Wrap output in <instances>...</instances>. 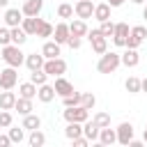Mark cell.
<instances>
[{"label": "cell", "mask_w": 147, "mask_h": 147, "mask_svg": "<svg viewBox=\"0 0 147 147\" xmlns=\"http://www.w3.org/2000/svg\"><path fill=\"white\" fill-rule=\"evenodd\" d=\"M119 64H122V55L115 53V51H106L96 62V71L99 74H113Z\"/></svg>", "instance_id": "obj_1"}, {"label": "cell", "mask_w": 147, "mask_h": 147, "mask_svg": "<svg viewBox=\"0 0 147 147\" xmlns=\"http://www.w3.org/2000/svg\"><path fill=\"white\" fill-rule=\"evenodd\" d=\"M2 60L9 64V67H21V64H25V55H23V51H21V46H16V44H7V46H2Z\"/></svg>", "instance_id": "obj_2"}, {"label": "cell", "mask_w": 147, "mask_h": 147, "mask_svg": "<svg viewBox=\"0 0 147 147\" xmlns=\"http://www.w3.org/2000/svg\"><path fill=\"white\" fill-rule=\"evenodd\" d=\"M87 39H90L92 51H94L96 55H103V53L108 51V37H103L99 28H96V30H90V32H87Z\"/></svg>", "instance_id": "obj_3"}, {"label": "cell", "mask_w": 147, "mask_h": 147, "mask_svg": "<svg viewBox=\"0 0 147 147\" xmlns=\"http://www.w3.org/2000/svg\"><path fill=\"white\" fill-rule=\"evenodd\" d=\"M64 119L67 122H87L90 119V110L85 108V106H71V108H64Z\"/></svg>", "instance_id": "obj_4"}, {"label": "cell", "mask_w": 147, "mask_h": 147, "mask_svg": "<svg viewBox=\"0 0 147 147\" xmlns=\"http://www.w3.org/2000/svg\"><path fill=\"white\" fill-rule=\"evenodd\" d=\"M18 83V74H16V67H9L7 69H0V87L2 90H14Z\"/></svg>", "instance_id": "obj_5"}, {"label": "cell", "mask_w": 147, "mask_h": 147, "mask_svg": "<svg viewBox=\"0 0 147 147\" xmlns=\"http://www.w3.org/2000/svg\"><path fill=\"white\" fill-rule=\"evenodd\" d=\"M44 71H46L48 76L57 78V76H62V74L67 71V62H64L62 57H51V60L44 62Z\"/></svg>", "instance_id": "obj_6"}, {"label": "cell", "mask_w": 147, "mask_h": 147, "mask_svg": "<svg viewBox=\"0 0 147 147\" xmlns=\"http://www.w3.org/2000/svg\"><path fill=\"white\" fill-rule=\"evenodd\" d=\"M94 7L96 5H92V0H76V5H74V11H76V16L78 18H92L94 16Z\"/></svg>", "instance_id": "obj_7"}, {"label": "cell", "mask_w": 147, "mask_h": 147, "mask_svg": "<svg viewBox=\"0 0 147 147\" xmlns=\"http://www.w3.org/2000/svg\"><path fill=\"white\" fill-rule=\"evenodd\" d=\"M129 34H131L129 23H115V32H113V41H115V46H126Z\"/></svg>", "instance_id": "obj_8"}, {"label": "cell", "mask_w": 147, "mask_h": 147, "mask_svg": "<svg viewBox=\"0 0 147 147\" xmlns=\"http://www.w3.org/2000/svg\"><path fill=\"white\" fill-rule=\"evenodd\" d=\"M115 131H117V142L129 147V142L133 140V124H131V122H122Z\"/></svg>", "instance_id": "obj_9"}, {"label": "cell", "mask_w": 147, "mask_h": 147, "mask_svg": "<svg viewBox=\"0 0 147 147\" xmlns=\"http://www.w3.org/2000/svg\"><path fill=\"white\" fill-rule=\"evenodd\" d=\"M2 21H5V25H7V28H16V25H21V23H23V11H21V9H14V7H9V9L5 11Z\"/></svg>", "instance_id": "obj_10"}, {"label": "cell", "mask_w": 147, "mask_h": 147, "mask_svg": "<svg viewBox=\"0 0 147 147\" xmlns=\"http://www.w3.org/2000/svg\"><path fill=\"white\" fill-rule=\"evenodd\" d=\"M69 37H71L69 23H57V25H55V30H53V39L62 46V44H67V41H69Z\"/></svg>", "instance_id": "obj_11"}, {"label": "cell", "mask_w": 147, "mask_h": 147, "mask_svg": "<svg viewBox=\"0 0 147 147\" xmlns=\"http://www.w3.org/2000/svg\"><path fill=\"white\" fill-rule=\"evenodd\" d=\"M99 145H103V147H110V145H115L117 142V131L115 129H110V126H103L101 129V133H99V140H96Z\"/></svg>", "instance_id": "obj_12"}, {"label": "cell", "mask_w": 147, "mask_h": 147, "mask_svg": "<svg viewBox=\"0 0 147 147\" xmlns=\"http://www.w3.org/2000/svg\"><path fill=\"white\" fill-rule=\"evenodd\" d=\"M55 87L53 85H48V83H44V85H39V90H37V99L41 101V103H51L53 99H55Z\"/></svg>", "instance_id": "obj_13"}, {"label": "cell", "mask_w": 147, "mask_h": 147, "mask_svg": "<svg viewBox=\"0 0 147 147\" xmlns=\"http://www.w3.org/2000/svg\"><path fill=\"white\" fill-rule=\"evenodd\" d=\"M41 7H44V0H25L21 11H23V16H39Z\"/></svg>", "instance_id": "obj_14"}, {"label": "cell", "mask_w": 147, "mask_h": 147, "mask_svg": "<svg viewBox=\"0 0 147 147\" xmlns=\"http://www.w3.org/2000/svg\"><path fill=\"white\" fill-rule=\"evenodd\" d=\"M44 62H46V57H44V53H30V55H25V67L30 69V71H34V69H44Z\"/></svg>", "instance_id": "obj_15"}, {"label": "cell", "mask_w": 147, "mask_h": 147, "mask_svg": "<svg viewBox=\"0 0 147 147\" xmlns=\"http://www.w3.org/2000/svg\"><path fill=\"white\" fill-rule=\"evenodd\" d=\"M99 133H101V129L92 122V119H87V122H83V136L90 140V142H94V140H99Z\"/></svg>", "instance_id": "obj_16"}, {"label": "cell", "mask_w": 147, "mask_h": 147, "mask_svg": "<svg viewBox=\"0 0 147 147\" xmlns=\"http://www.w3.org/2000/svg\"><path fill=\"white\" fill-rule=\"evenodd\" d=\"M140 62V55H138V48H126L122 53V64L124 67H138Z\"/></svg>", "instance_id": "obj_17"}, {"label": "cell", "mask_w": 147, "mask_h": 147, "mask_svg": "<svg viewBox=\"0 0 147 147\" xmlns=\"http://www.w3.org/2000/svg\"><path fill=\"white\" fill-rule=\"evenodd\" d=\"M53 87H55V92H57L60 96H67V94H71V92H74V85H71V83H69L64 76H57Z\"/></svg>", "instance_id": "obj_18"}, {"label": "cell", "mask_w": 147, "mask_h": 147, "mask_svg": "<svg viewBox=\"0 0 147 147\" xmlns=\"http://www.w3.org/2000/svg\"><path fill=\"white\" fill-rule=\"evenodd\" d=\"M16 99H18V96H16L11 90H5V92L0 94V108H2V110H14Z\"/></svg>", "instance_id": "obj_19"}, {"label": "cell", "mask_w": 147, "mask_h": 147, "mask_svg": "<svg viewBox=\"0 0 147 147\" xmlns=\"http://www.w3.org/2000/svg\"><path fill=\"white\" fill-rule=\"evenodd\" d=\"M39 23H41V18H39V16H25V18H23V23H21V28H23L28 34H37Z\"/></svg>", "instance_id": "obj_20"}, {"label": "cell", "mask_w": 147, "mask_h": 147, "mask_svg": "<svg viewBox=\"0 0 147 147\" xmlns=\"http://www.w3.org/2000/svg\"><path fill=\"white\" fill-rule=\"evenodd\" d=\"M41 53H44V57L46 60H51V57H60V44L53 39V41H46L44 46H41Z\"/></svg>", "instance_id": "obj_21"}, {"label": "cell", "mask_w": 147, "mask_h": 147, "mask_svg": "<svg viewBox=\"0 0 147 147\" xmlns=\"http://www.w3.org/2000/svg\"><path fill=\"white\" fill-rule=\"evenodd\" d=\"M37 90H39V85H34L32 80H30V83H21V85H18V96L34 99V96H37Z\"/></svg>", "instance_id": "obj_22"}, {"label": "cell", "mask_w": 147, "mask_h": 147, "mask_svg": "<svg viewBox=\"0 0 147 147\" xmlns=\"http://www.w3.org/2000/svg\"><path fill=\"white\" fill-rule=\"evenodd\" d=\"M110 9H113V7H110L108 2H101V5H96V7H94V18H96L99 23L108 21V18H110Z\"/></svg>", "instance_id": "obj_23"}, {"label": "cell", "mask_w": 147, "mask_h": 147, "mask_svg": "<svg viewBox=\"0 0 147 147\" xmlns=\"http://www.w3.org/2000/svg\"><path fill=\"white\" fill-rule=\"evenodd\" d=\"M64 136H67L69 140L83 136V124H80V122H67V126H64Z\"/></svg>", "instance_id": "obj_24"}, {"label": "cell", "mask_w": 147, "mask_h": 147, "mask_svg": "<svg viewBox=\"0 0 147 147\" xmlns=\"http://www.w3.org/2000/svg\"><path fill=\"white\" fill-rule=\"evenodd\" d=\"M69 30H71V34H76V37H85L90 30H87V23L83 21V18H78V21H71L69 23Z\"/></svg>", "instance_id": "obj_25"}, {"label": "cell", "mask_w": 147, "mask_h": 147, "mask_svg": "<svg viewBox=\"0 0 147 147\" xmlns=\"http://www.w3.org/2000/svg\"><path fill=\"white\" fill-rule=\"evenodd\" d=\"M28 32L21 28V25H16V28H11V44H16V46H23L25 41H28Z\"/></svg>", "instance_id": "obj_26"}, {"label": "cell", "mask_w": 147, "mask_h": 147, "mask_svg": "<svg viewBox=\"0 0 147 147\" xmlns=\"http://www.w3.org/2000/svg\"><path fill=\"white\" fill-rule=\"evenodd\" d=\"M14 110H18V115H30V113H32V99L18 96V99H16V106H14Z\"/></svg>", "instance_id": "obj_27"}, {"label": "cell", "mask_w": 147, "mask_h": 147, "mask_svg": "<svg viewBox=\"0 0 147 147\" xmlns=\"http://www.w3.org/2000/svg\"><path fill=\"white\" fill-rule=\"evenodd\" d=\"M23 129H28V131H34V129H41V119L37 117V115H23V124H21Z\"/></svg>", "instance_id": "obj_28"}, {"label": "cell", "mask_w": 147, "mask_h": 147, "mask_svg": "<svg viewBox=\"0 0 147 147\" xmlns=\"http://www.w3.org/2000/svg\"><path fill=\"white\" fill-rule=\"evenodd\" d=\"M80 101H83V94L80 92H71V94H67V96H62V103H64V108H71V106H80Z\"/></svg>", "instance_id": "obj_29"}, {"label": "cell", "mask_w": 147, "mask_h": 147, "mask_svg": "<svg viewBox=\"0 0 147 147\" xmlns=\"http://www.w3.org/2000/svg\"><path fill=\"white\" fill-rule=\"evenodd\" d=\"M53 30H55V25H51L48 21H44V18H41V23H39V30H37V37H41V39H46V37H53Z\"/></svg>", "instance_id": "obj_30"}, {"label": "cell", "mask_w": 147, "mask_h": 147, "mask_svg": "<svg viewBox=\"0 0 147 147\" xmlns=\"http://www.w3.org/2000/svg\"><path fill=\"white\" fill-rule=\"evenodd\" d=\"M28 142H30L32 147H41V145L46 142V136H44L39 129H34V131H30V138H28Z\"/></svg>", "instance_id": "obj_31"}, {"label": "cell", "mask_w": 147, "mask_h": 147, "mask_svg": "<svg viewBox=\"0 0 147 147\" xmlns=\"http://www.w3.org/2000/svg\"><path fill=\"white\" fill-rule=\"evenodd\" d=\"M30 80H32L34 85H44V83L48 80V74H46L44 69H34V71H30Z\"/></svg>", "instance_id": "obj_32"}, {"label": "cell", "mask_w": 147, "mask_h": 147, "mask_svg": "<svg viewBox=\"0 0 147 147\" xmlns=\"http://www.w3.org/2000/svg\"><path fill=\"white\" fill-rule=\"evenodd\" d=\"M124 87H126V92H131V94H138V92H142V87H140V78H136V76L126 78Z\"/></svg>", "instance_id": "obj_33"}, {"label": "cell", "mask_w": 147, "mask_h": 147, "mask_svg": "<svg viewBox=\"0 0 147 147\" xmlns=\"http://www.w3.org/2000/svg\"><path fill=\"white\" fill-rule=\"evenodd\" d=\"M92 122H94L99 129H103V126H110V115H108V113H96V115L92 117Z\"/></svg>", "instance_id": "obj_34"}, {"label": "cell", "mask_w": 147, "mask_h": 147, "mask_svg": "<svg viewBox=\"0 0 147 147\" xmlns=\"http://www.w3.org/2000/svg\"><path fill=\"white\" fill-rule=\"evenodd\" d=\"M74 14H76V11H74V7H71L69 2H62V5L57 7V16H60V18H71Z\"/></svg>", "instance_id": "obj_35"}, {"label": "cell", "mask_w": 147, "mask_h": 147, "mask_svg": "<svg viewBox=\"0 0 147 147\" xmlns=\"http://www.w3.org/2000/svg\"><path fill=\"white\" fill-rule=\"evenodd\" d=\"M11 122H14L11 113H9V110H2V108H0V129H9V126H11Z\"/></svg>", "instance_id": "obj_36"}, {"label": "cell", "mask_w": 147, "mask_h": 147, "mask_svg": "<svg viewBox=\"0 0 147 147\" xmlns=\"http://www.w3.org/2000/svg\"><path fill=\"white\" fill-rule=\"evenodd\" d=\"M7 44H11V28L0 25V46H7Z\"/></svg>", "instance_id": "obj_37"}, {"label": "cell", "mask_w": 147, "mask_h": 147, "mask_svg": "<svg viewBox=\"0 0 147 147\" xmlns=\"http://www.w3.org/2000/svg\"><path fill=\"white\" fill-rule=\"evenodd\" d=\"M99 30H101V34H103V37H113V32H115V23L108 18V21H103V23H101V28H99Z\"/></svg>", "instance_id": "obj_38"}, {"label": "cell", "mask_w": 147, "mask_h": 147, "mask_svg": "<svg viewBox=\"0 0 147 147\" xmlns=\"http://www.w3.org/2000/svg\"><path fill=\"white\" fill-rule=\"evenodd\" d=\"M80 106H85L87 110H92V108L96 106V96H94L92 92H87V94H83V101H80Z\"/></svg>", "instance_id": "obj_39"}, {"label": "cell", "mask_w": 147, "mask_h": 147, "mask_svg": "<svg viewBox=\"0 0 147 147\" xmlns=\"http://www.w3.org/2000/svg\"><path fill=\"white\" fill-rule=\"evenodd\" d=\"M9 138H11V142H23L25 129H23V126H21V129H9Z\"/></svg>", "instance_id": "obj_40"}, {"label": "cell", "mask_w": 147, "mask_h": 147, "mask_svg": "<svg viewBox=\"0 0 147 147\" xmlns=\"http://www.w3.org/2000/svg\"><path fill=\"white\" fill-rule=\"evenodd\" d=\"M131 34H133L136 39L145 41V39H147V28H145V25H136V28H131Z\"/></svg>", "instance_id": "obj_41"}, {"label": "cell", "mask_w": 147, "mask_h": 147, "mask_svg": "<svg viewBox=\"0 0 147 147\" xmlns=\"http://www.w3.org/2000/svg\"><path fill=\"white\" fill-rule=\"evenodd\" d=\"M80 44H83V41H80V37H76V34H71V37H69V41H67V46H69L71 51L80 48Z\"/></svg>", "instance_id": "obj_42"}, {"label": "cell", "mask_w": 147, "mask_h": 147, "mask_svg": "<svg viewBox=\"0 0 147 147\" xmlns=\"http://www.w3.org/2000/svg\"><path fill=\"white\" fill-rule=\"evenodd\" d=\"M140 44H142V41H140V39H136V37H133V34H129V39H126V48H138V46H140Z\"/></svg>", "instance_id": "obj_43"}, {"label": "cell", "mask_w": 147, "mask_h": 147, "mask_svg": "<svg viewBox=\"0 0 147 147\" xmlns=\"http://www.w3.org/2000/svg\"><path fill=\"white\" fill-rule=\"evenodd\" d=\"M71 142H74V147H87V142H90V140H87L85 136H78V138H74Z\"/></svg>", "instance_id": "obj_44"}, {"label": "cell", "mask_w": 147, "mask_h": 147, "mask_svg": "<svg viewBox=\"0 0 147 147\" xmlns=\"http://www.w3.org/2000/svg\"><path fill=\"white\" fill-rule=\"evenodd\" d=\"M7 145H11V138H9V133H7V136H0V147H7Z\"/></svg>", "instance_id": "obj_45"}, {"label": "cell", "mask_w": 147, "mask_h": 147, "mask_svg": "<svg viewBox=\"0 0 147 147\" xmlns=\"http://www.w3.org/2000/svg\"><path fill=\"white\" fill-rule=\"evenodd\" d=\"M124 2H126V0H108V5H110V7H122Z\"/></svg>", "instance_id": "obj_46"}, {"label": "cell", "mask_w": 147, "mask_h": 147, "mask_svg": "<svg viewBox=\"0 0 147 147\" xmlns=\"http://www.w3.org/2000/svg\"><path fill=\"white\" fill-rule=\"evenodd\" d=\"M140 87H142V92H147V78H142V80H140Z\"/></svg>", "instance_id": "obj_47"}, {"label": "cell", "mask_w": 147, "mask_h": 147, "mask_svg": "<svg viewBox=\"0 0 147 147\" xmlns=\"http://www.w3.org/2000/svg\"><path fill=\"white\" fill-rule=\"evenodd\" d=\"M142 18L147 21V5H145V9H142Z\"/></svg>", "instance_id": "obj_48"}, {"label": "cell", "mask_w": 147, "mask_h": 147, "mask_svg": "<svg viewBox=\"0 0 147 147\" xmlns=\"http://www.w3.org/2000/svg\"><path fill=\"white\" fill-rule=\"evenodd\" d=\"M133 5H142V2H147V0H131Z\"/></svg>", "instance_id": "obj_49"}, {"label": "cell", "mask_w": 147, "mask_h": 147, "mask_svg": "<svg viewBox=\"0 0 147 147\" xmlns=\"http://www.w3.org/2000/svg\"><path fill=\"white\" fill-rule=\"evenodd\" d=\"M9 5V0H0V7H7Z\"/></svg>", "instance_id": "obj_50"}, {"label": "cell", "mask_w": 147, "mask_h": 147, "mask_svg": "<svg viewBox=\"0 0 147 147\" xmlns=\"http://www.w3.org/2000/svg\"><path fill=\"white\" fill-rule=\"evenodd\" d=\"M142 140H145V142H147V129H145V133H142Z\"/></svg>", "instance_id": "obj_51"}, {"label": "cell", "mask_w": 147, "mask_h": 147, "mask_svg": "<svg viewBox=\"0 0 147 147\" xmlns=\"http://www.w3.org/2000/svg\"><path fill=\"white\" fill-rule=\"evenodd\" d=\"M0 25H2V18H0Z\"/></svg>", "instance_id": "obj_52"}, {"label": "cell", "mask_w": 147, "mask_h": 147, "mask_svg": "<svg viewBox=\"0 0 147 147\" xmlns=\"http://www.w3.org/2000/svg\"><path fill=\"white\" fill-rule=\"evenodd\" d=\"M145 129H147V126H145Z\"/></svg>", "instance_id": "obj_53"}]
</instances>
